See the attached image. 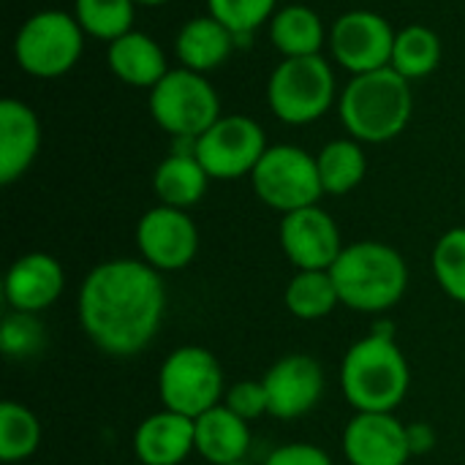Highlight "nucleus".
I'll return each instance as SVG.
<instances>
[{
  "label": "nucleus",
  "instance_id": "3",
  "mask_svg": "<svg viewBox=\"0 0 465 465\" xmlns=\"http://www.w3.org/2000/svg\"><path fill=\"white\" fill-rule=\"evenodd\" d=\"M409 384V362L387 335L371 332L341 362V390L357 414H392L403 403Z\"/></svg>",
  "mask_w": 465,
  "mask_h": 465
},
{
  "label": "nucleus",
  "instance_id": "11",
  "mask_svg": "<svg viewBox=\"0 0 465 465\" xmlns=\"http://www.w3.org/2000/svg\"><path fill=\"white\" fill-rule=\"evenodd\" d=\"M395 35L398 30H392L387 16L368 8H354L332 22L327 44L332 60L351 76H360L379 68H390Z\"/></svg>",
  "mask_w": 465,
  "mask_h": 465
},
{
  "label": "nucleus",
  "instance_id": "29",
  "mask_svg": "<svg viewBox=\"0 0 465 465\" xmlns=\"http://www.w3.org/2000/svg\"><path fill=\"white\" fill-rule=\"evenodd\" d=\"M433 275L447 297L465 305V226L444 232L436 242Z\"/></svg>",
  "mask_w": 465,
  "mask_h": 465
},
{
  "label": "nucleus",
  "instance_id": "23",
  "mask_svg": "<svg viewBox=\"0 0 465 465\" xmlns=\"http://www.w3.org/2000/svg\"><path fill=\"white\" fill-rule=\"evenodd\" d=\"M270 41L281 57H313L330 41L319 11L302 3H289L270 19Z\"/></svg>",
  "mask_w": 465,
  "mask_h": 465
},
{
  "label": "nucleus",
  "instance_id": "35",
  "mask_svg": "<svg viewBox=\"0 0 465 465\" xmlns=\"http://www.w3.org/2000/svg\"><path fill=\"white\" fill-rule=\"evenodd\" d=\"M134 3H136V5H153V8H155V5H166V3H172V0H134Z\"/></svg>",
  "mask_w": 465,
  "mask_h": 465
},
{
  "label": "nucleus",
  "instance_id": "10",
  "mask_svg": "<svg viewBox=\"0 0 465 465\" xmlns=\"http://www.w3.org/2000/svg\"><path fill=\"white\" fill-rule=\"evenodd\" d=\"M267 147L264 128L248 114H221L193 142V153L210 180L251 177Z\"/></svg>",
  "mask_w": 465,
  "mask_h": 465
},
{
  "label": "nucleus",
  "instance_id": "22",
  "mask_svg": "<svg viewBox=\"0 0 465 465\" xmlns=\"http://www.w3.org/2000/svg\"><path fill=\"white\" fill-rule=\"evenodd\" d=\"M207 185H210V174L199 163L193 147L172 150L153 172V191L158 202L166 207L191 210L204 199Z\"/></svg>",
  "mask_w": 465,
  "mask_h": 465
},
{
  "label": "nucleus",
  "instance_id": "5",
  "mask_svg": "<svg viewBox=\"0 0 465 465\" xmlns=\"http://www.w3.org/2000/svg\"><path fill=\"white\" fill-rule=\"evenodd\" d=\"M338 98L335 71L322 57H283L267 79L270 112L286 125L322 120Z\"/></svg>",
  "mask_w": 465,
  "mask_h": 465
},
{
  "label": "nucleus",
  "instance_id": "1",
  "mask_svg": "<svg viewBox=\"0 0 465 465\" xmlns=\"http://www.w3.org/2000/svg\"><path fill=\"white\" fill-rule=\"evenodd\" d=\"M166 289L161 272L142 259L95 264L79 286L76 316L82 332L109 357L144 351L161 330Z\"/></svg>",
  "mask_w": 465,
  "mask_h": 465
},
{
  "label": "nucleus",
  "instance_id": "36",
  "mask_svg": "<svg viewBox=\"0 0 465 465\" xmlns=\"http://www.w3.org/2000/svg\"><path fill=\"white\" fill-rule=\"evenodd\" d=\"M232 465H248V463H245V460H242V463H232Z\"/></svg>",
  "mask_w": 465,
  "mask_h": 465
},
{
  "label": "nucleus",
  "instance_id": "13",
  "mask_svg": "<svg viewBox=\"0 0 465 465\" xmlns=\"http://www.w3.org/2000/svg\"><path fill=\"white\" fill-rule=\"evenodd\" d=\"M281 248L297 270H332L346 245L335 218L313 204L283 215Z\"/></svg>",
  "mask_w": 465,
  "mask_h": 465
},
{
  "label": "nucleus",
  "instance_id": "20",
  "mask_svg": "<svg viewBox=\"0 0 465 465\" xmlns=\"http://www.w3.org/2000/svg\"><path fill=\"white\" fill-rule=\"evenodd\" d=\"M237 44L240 41L229 27H223L215 16L202 14V16L188 19L177 30L174 52H177V60L183 68H191V71L207 76L210 71L221 68L232 57Z\"/></svg>",
  "mask_w": 465,
  "mask_h": 465
},
{
  "label": "nucleus",
  "instance_id": "27",
  "mask_svg": "<svg viewBox=\"0 0 465 465\" xmlns=\"http://www.w3.org/2000/svg\"><path fill=\"white\" fill-rule=\"evenodd\" d=\"M84 35L112 44L114 38L134 30L136 3L134 0H74L71 11Z\"/></svg>",
  "mask_w": 465,
  "mask_h": 465
},
{
  "label": "nucleus",
  "instance_id": "30",
  "mask_svg": "<svg viewBox=\"0 0 465 465\" xmlns=\"http://www.w3.org/2000/svg\"><path fill=\"white\" fill-rule=\"evenodd\" d=\"M278 11V0H207V14L229 27L237 41L251 38Z\"/></svg>",
  "mask_w": 465,
  "mask_h": 465
},
{
  "label": "nucleus",
  "instance_id": "28",
  "mask_svg": "<svg viewBox=\"0 0 465 465\" xmlns=\"http://www.w3.org/2000/svg\"><path fill=\"white\" fill-rule=\"evenodd\" d=\"M41 444V422L38 417L16 403L5 401L0 406V460L3 463H19L27 460Z\"/></svg>",
  "mask_w": 465,
  "mask_h": 465
},
{
  "label": "nucleus",
  "instance_id": "24",
  "mask_svg": "<svg viewBox=\"0 0 465 465\" xmlns=\"http://www.w3.org/2000/svg\"><path fill=\"white\" fill-rule=\"evenodd\" d=\"M322 188L330 196H343L351 193L368 174V155L362 142L346 136V139H332L327 142L319 155H316Z\"/></svg>",
  "mask_w": 465,
  "mask_h": 465
},
{
  "label": "nucleus",
  "instance_id": "16",
  "mask_svg": "<svg viewBox=\"0 0 465 465\" xmlns=\"http://www.w3.org/2000/svg\"><path fill=\"white\" fill-rule=\"evenodd\" d=\"M65 289L63 264L41 251L19 256L3 281V297L11 311L19 313H41L60 300Z\"/></svg>",
  "mask_w": 465,
  "mask_h": 465
},
{
  "label": "nucleus",
  "instance_id": "31",
  "mask_svg": "<svg viewBox=\"0 0 465 465\" xmlns=\"http://www.w3.org/2000/svg\"><path fill=\"white\" fill-rule=\"evenodd\" d=\"M0 346H3V351H5V357H11V360L35 354V351L44 346V327L38 324L35 313L11 311V313L3 319Z\"/></svg>",
  "mask_w": 465,
  "mask_h": 465
},
{
  "label": "nucleus",
  "instance_id": "9",
  "mask_svg": "<svg viewBox=\"0 0 465 465\" xmlns=\"http://www.w3.org/2000/svg\"><path fill=\"white\" fill-rule=\"evenodd\" d=\"M251 185L259 202L281 215L313 207L324 196L316 155L297 144H270L251 174Z\"/></svg>",
  "mask_w": 465,
  "mask_h": 465
},
{
  "label": "nucleus",
  "instance_id": "33",
  "mask_svg": "<svg viewBox=\"0 0 465 465\" xmlns=\"http://www.w3.org/2000/svg\"><path fill=\"white\" fill-rule=\"evenodd\" d=\"M264 465H332V458L316 444H283L267 455Z\"/></svg>",
  "mask_w": 465,
  "mask_h": 465
},
{
  "label": "nucleus",
  "instance_id": "7",
  "mask_svg": "<svg viewBox=\"0 0 465 465\" xmlns=\"http://www.w3.org/2000/svg\"><path fill=\"white\" fill-rule=\"evenodd\" d=\"M150 114L169 136L196 142L221 117V98L204 74L177 65L150 90Z\"/></svg>",
  "mask_w": 465,
  "mask_h": 465
},
{
  "label": "nucleus",
  "instance_id": "21",
  "mask_svg": "<svg viewBox=\"0 0 465 465\" xmlns=\"http://www.w3.org/2000/svg\"><path fill=\"white\" fill-rule=\"evenodd\" d=\"M251 450L248 420L234 414L226 403L196 417V452L210 465L242 463Z\"/></svg>",
  "mask_w": 465,
  "mask_h": 465
},
{
  "label": "nucleus",
  "instance_id": "32",
  "mask_svg": "<svg viewBox=\"0 0 465 465\" xmlns=\"http://www.w3.org/2000/svg\"><path fill=\"white\" fill-rule=\"evenodd\" d=\"M223 403H226L234 414H240L242 420H248V422L259 420V417L267 414V409H270V406H267L264 381H253V379L234 384V387L226 392Z\"/></svg>",
  "mask_w": 465,
  "mask_h": 465
},
{
  "label": "nucleus",
  "instance_id": "8",
  "mask_svg": "<svg viewBox=\"0 0 465 465\" xmlns=\"http://www.w3.org/2000/svg\"><path fill=\"white\" fill-rule=\"evenodd\" d=\"M158 395L166 411L202 417L223 403V368L218 357L202 346L174 349L158 371Z\"/></svg>",
  "mask_w": 465,
  "mask_h": 465
},
{
  "label": "nucleus",
  "instance_id": "14",
  "mask_svg": "<svg viewBox=\"0 0 465 465\" xmlns=\"http://www.w3.org/2000/svg\"><path fill=\"white\" fill-rule=\"evenodd\" d=\"M267 414L275 420H300L313 411L324 395V371L308 354H286L264 373Z\"/></svg>",
  "mask_w": 465,
  "mask_h": 465
},
{
  "label": "nucleus",
  "instance_id": "34",
  "mask_svg": "<svg viewBox=\"0 0 465 465\" xmlns=\"http://www.w3.org/2000/svg\"><path fill=\"white\" fill-rule=\"evenodd\" d=\"M409 444H411V455H425L433 450L436 444V433L430 430V425L420 422L414 428H409Z\"/></svg>",
  "mask_w": 465,
  "mask_h": 465
},
{
  "label": "nucleus",
  "instance_id": "17",
  "mask_svg": "<svg viewBox=\"0 0 465 465\" xmlns=\"http://www.w3.org/2000/svg\"><path fill=\"white\" fill-rule=\"evenodd\" d=\"M41 120L22 98L0 101V183H16L38 158Z\"/></svg>",
  "mask_w": 465,
  "mask_h": 465
},
{
  "label": "nucleus",
  "instance_id": "19",
  "mask_svg": "<svg viewBox=\"0 0 465 465\" xmlns=\"http://www.w3.org/2000/svg\"><path fill=\"white\" fill-rule=\"evenodd\" d=\"M106 63L123 84L144 90H153L172 71L163 46L142 30L114 38L106 49Z\"/></svg>",
  "mask_w": 465,
  "mask_h": 465
},
{
  "label": "nucleus",
  "instance_id": "12",
  "mask_svg": "<svg viewBox=\"0 0 465 465\" xmlns=\"http://www.w3.org/2000/svg\"><path fill=\"white\" fill-rule=\"evenodd\" d=\"M136 245L142 262L158 272L185 270L199 253V229L188 210L158 204L136 223Z\"/></svg>",
  "mask_w": 465,
  "mask_h": 465
},
{
  "label": "nucleus",
  "instance_id": "18",
  "mask_svg": "<svg viewBox=\"0 0 465 465\" xmlns=\"http://www.w3.org/2000/svg\"><path fill=\"white\" fill-rule=\"evenodd\" d=\"M134 452L142 465H180L196 452V420L158 411L139 422L134 433Z\"/></svg>",
  "mask_w": 465,
  "mask_h": 465
},
{
  "label": "nucleus",
  "instance_id": "26",
  "mask_svg": "<svg viewBox=\"0 0 465 465\" xmlns=\"http://www.w3.org/2000/svg\"><path fill=\"white\" fill-rule=\"evenodd\" d=\"M283 302L294 319L319 322L341 305V294L330 270H297L283 292Z\"/></svg>",
  "mask_w": 465,
  "mask_h": 465
},
{
  "label": "nucleus",
  "instance_id": "2",
  "mask_svg": "<svg viewBox=\"0 0 465 465\" xmlns=\"http://www.w3.org/2000/svg\"><path fill=\"white\" fill-rule=\"evenodd\" d=\"M338 114L351 139L384 144L406 131L414 114V90L392 68L351 76L338 95Z\"/></svg>",
  "mask_w": 465,
  "mask_h": 465
},
{
  "label": "nucleus",
  "instance_id": "6",
  "mask_svg": "<svg viewBox=\"0 0 465 465\" xmlns=\"http://www.w3.org/2000/svg\"><path fill=\"white\" fill-rule=\"evenodd\" d=\"M84 38L87 35L74 14L44 8L19 25L14 35V60L27 76L57 79L79 63Z\"/></svg>",
  "mask_w": 465,
  "mask_h": 465
},
{
  "label": "nucleus",
  "instance_id": "4",
  "mask_svg": "<svg viewBox=\"0 0 465 465\" xmlns=\"http://www.w3.org/2000/svg\"><path fill=\"white\" fill-rule=\"evenodd\" d=\"M330 275L341 294V305L357 313H384L395 308L409 286L403 256L392 245L376 240L346 245Z\"/></svg>",
  "mask_w": 465,
  "mask_h": 465
},
{
  "label": "nucleus",
  "instance_id": "25",
  "mask_svg": "<svg viewBox=\"0 0 465 465\" xmlns=\"http://www.w3.org/2000/svg\"><path fill=\"white\" fill-rule=\"evenodd\" d=\"M441 65V38L428 25H406L395 35L390 68L403 79L417 82L430 76Z\"/></svg>",
  "mask_w": 465,
  "mask_h": 465
},
{
  "label": "nucleus",
  "instance_id": "15",
  "mask_svg": "<svg viewBox=\"0 0 465 465\" xmlns=\"http://www.w3.org/2000/svg\"><path fill=\"white\" fill-rule=\"evenodd\" d=\"M343 455L349 465H406L409 428L395 414H354L343 430Z\"/></svg>",
  "mask_w": 465,
  "mask_h": 465
}]
</instances>
